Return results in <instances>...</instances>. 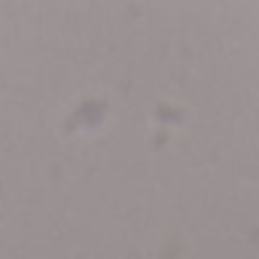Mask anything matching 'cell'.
Here are the masks:
<instances>
[]
</instances>
